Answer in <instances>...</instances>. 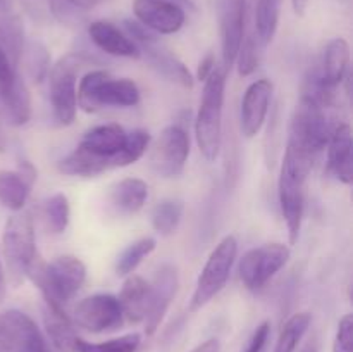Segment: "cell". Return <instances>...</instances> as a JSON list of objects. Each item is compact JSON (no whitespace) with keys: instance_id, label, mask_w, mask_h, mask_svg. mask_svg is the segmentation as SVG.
I'll list each match as a JSON object with an SVG mask.
<instances>
[{"instance_id":"obj_4","label":"cell","mask_w":353,"mask_h":352,"mask_svg":"<svg viewBox=\"0 0 353 352\" xmlns=\"http://www.w3.org/2000/svg\"><path fill=\"white\" fill-rule=\"evenodd\" d=\"M3 271L7 282L19 286L38 261L37 237L30 214L16 213L6 221L2 233Z\"/></svg>"},{"instance_id":"obj_19","label":"cell","mask_w":353,"mask_h":352,"mask_svg":"<svg viewBox=\"0 0 353 352\" xmlns=\"http://www.w3.org/2000/svg\"><path fill=\"white\" fill-rule=\"evenodd\" d=\"M126 135L124 128L116 123L99 124L83 135L78 147L97 159L105 171H110L114 169V159L126 141Z\"/></svg>"},{"instance_id":"obj_43","label":"cell","mask_w":353,"mask_h":352,"mask_svg":"<svg viewBox=\"0 0 353 352\" xmlns=\"http://www.w3.org/2000/svg\"><path fill=\"white\" fill-rule=\"evenodd\" d=\"M7 292V278H6V271H3V262L2 257H0V302L3 300Z\"/></svg>"},{"instance_id":"obj_11","label":"cell","mask_w":353,"mask_h":352,"mask_svg":"<svg viewBox=\"0 0 353 352\" xmlns=\"http://www.w3.org/2000/svg\"><path fill=\"white\" fill-rule=\"evenodd\" d=\"M190 157V138L188 133L179 124H171L164 128L154 141L150 150L152 171L161 178H176L186 168Z\"/></svg>"},{"instance_id":"obj_8","label":"cell","mask_w":353,"mask_h":352,"mask_svg":"<svg viewBox=\"0 0 353 352\" xmlns=\"http://www.w3.org/2000/svg\"><path fill=\"white\" fill-rule=\"evenodd\" d=\"M236 257L238 240L233 235H226L210 252L209 259L205 261L199 278H196L195 290H193L192 299H190V313L203 309L214 297L219 295V292L226 286L228 280H230Z\"/></svg>"},{"instance_id":"obj_3","label":"cell","mask_w":353,"mask_h":352,"mask_svg":"<svg viewBox=\"0 0 353 352\" xmlns=\"http://www.w3.org/2000/svg\"><path fill=\"white\" fill-rule=\"evenodd\" d=\"M314 162L285 150L278 179V197L283 219L288 230L290 244L295 245L300 238L305 211V183L312 171Z\"/></svg>"},{"instance_id":"obj_25","label":"cell","mask_w":353,"mask_h":352,"mask_svg":"<svg viewBox=\"0 0 353 352\" xmlns=\"http://www.w3.org/2000/svg\"><path fill=\"white\" fill-rule=\"evenodd\" d=\"M43 323L52 345L59 352H78V333L74 331V323L65 314V311L55 309L45 304Z\"/></svg>"},{"instance_id":"obj_36","label":"cell","mask_w":353,"mask_h":352,"mask_svg":"<svg viewBox=\"0 0 353 352\" xmlns=\"http://www.w3.org/2000/svg\"><path fill=\"white\" fill-rule=\"evenodd\" d=\"M24 12L34 21V23L47 24L54 19V7L52 0H19Z\"/></svg>"},{"instance_id":"obj_34","label":"cell","mask_w":353,"mask_h":352,"mask_svg":"<svg viewBox=\"0 0 353 352\" xmlns=\"http://www.w3.org/2000/svg\"><path fill=\"white\" fill-rule=\"evenodd\" d=\"M140 344V333H128L105 342H86L79 338L78 352H137Z\"/></svg>"},{"instance_id":"obj_33","label":"cell","mask_w":353,"mask_h":352,"mask_svg":"<svg viewBox=\"0 0 353 352\" xmlns=\"http://www.w3.org/2000/svg\"><path fill=\"white\" fill-rule=\"evenodd\" d=\"M45 219H47L48 230L54 235H61L68 230L69 219H71V206L69 199L64 193H54L45 200L43 206Z\"/></svg>"},{"instance_id":"obj_47","label":"cell","mask_w":353,"mask_h":352,"mask_svg":"<svg viewBox=\"0 0 353 352\" xmlns=\"http://www.w3.org/2000/svg\"><path fill=\"white\" fill-rule=\"evenodd\" d=\"M171 2L179 3V6H192V2H190V0H171Z\"/></svg>"},{"instance_id":"obj_44","label":"cell","mask_w":353,"mask_h":352,"mask_svg":"<svg viewBox=\"0 0 353 352\" xmlns=\"http://www.w3.org/2000/svg\"><path fill=\"white\" fill-rule=\"evenodd\" d=\"M292 6H293V10H295L296 16L302 17L303 14H305L307 6H309V0H292Z\"/></svg>"},{"instance_id":"obj_18","label":"cell","mask_w":353,"mask_h":352,"mask_svg":"<svg viewBox=\"0 0 353 352\" xmlns=\"http://www.w3.org/2000/svg\"><path fill=\"white\" fill-rule=\"evenodd\" d=\"M274 85L262 78L248 85L245 90L240 107V128L243 137L254 138L261 133L272 102Z\"/></svg>"},{"instance_id":"obj_30","label":"cell","mask_w":353,"mask_h":352,"mask_svg":"<svg viewBox=\"0 0 353 352\" xmlns=\"http://www.w3.org/2000/svg\"><path fill=\"white\" fill-rule=\"evenodd\" d=\"M183 211H185V206L181 200H161L152 211V226L161 237H171L181 223Z\"/></svg>"},{"instance_id":"obj_2","label":"cell","mask_w":353,"mask_h":352,"mask_svg":"<svg viewBox=\"0 0 353 352\" xmlns=\"http://www.w3.org/2000/svg\"><path fill=\"white\" fill-rule=\"evenodd\" d=\"M228 72L216 66L212 75L203 81L202 99L195 117V140L205 161L214 162L219 155L223 140V107L226 95Z\"/></svg>"},{"instance_id":"obj_32","label":"cell","mask_w":353,"mask_h":352,"mask_svg":"<svg viewBox=\"0 0 353 352\" xmlns=\"http://www.w3.org/2000/svg\"><path fill=\"white\" fill-rule=\"evenodd\" d=\"M150 133L147 130H141V128L128 133L123 148H121L119 154L114 159V169L126 168V166H131L140 161L145 155V152L148 150V147H150Z\"/></svg>"},{"instance_id":"obj_26","label":"cell","mask_w":353,"mask_h":352,"mask_svg":"<svg viewBox=\"0 0 353 352\" xmlns=\"http://www.w3.org/2000/svg\"><path fill=\"white\" fill-rule=\"evenodd\" d=\"M33 183L28 182L19 171H0V204L6 209L19 213L28 202Z\"/></svg>"},{"instance_id":"obj_14","label":"cell","mask_w":353,"mask_h":352,"mask_svg":"<svg viewBox=\"0 0 353 352\" xmlns=\"http://www.w3.org/2000/svg\"><path fill=\"white\" fill-rule=\"evenodd\" d=\"M71 321L90 333H103L123 326L124 314L117 297L95 293L76 304Z\"/></svg>"},{"instance_id":"obj_24","label":"cell","mask_w":353,"mask_h":352,"mask_svg":"<svg viewBox=\"0 0 353 352\" xmlns=\"http://www.w3.org/2000/svg\"><path fill=\"white\" fill-rule=\"evenodd\" d=\"M148 297H150V283L147 280L134 275V273L126 276L119 297H117L124 320L131 321V323L145 321L148 309Z\"/></svg>"},{"instance_id":"obj_22","label":"cell","mask_w":353,"mask_h":352,"mask_svg":"<svg viewBox=\"0 0 353 352\" xmlns=\"http://www.w3.org/2000/svg\"><path fill=\"white\" fill-rule=\"evenodd\" d=\"M148 199V185L140 178H124L112 185L109 204L119 216H134L143 209Z\"/></svg>"},{"instance_id":"obj_12","label":"cell","mask_w":353,"mask_h":352,"mask_svg":"<svg viewBox=\"0 0 353 352\" xmlns=\"http://www.w3.org/2000/svg\"><path fill=\"white\" fill-rule=\"evenodd\" d=\"M0 107L3 119L12 126H24L31 119V95L17 66L0 50Z\"/></svg>"},{"instance_id":"obj_40","label":"cell","mask_w":353,"mask_h":352,"mask_svg":"<svg viewBox=\"0 0 353 352\" xmlns=\"http://www.w3.org/2000/svg\"><path fill=\"white\" fill-rule=\"evenodd\" d=\"M219 351H221L219 340H217V338H209V340L196 345L192 352H219Z\"/></svg>"},{"instance_id":"obj_1","label":"cell","mask_w":353,"mask_h":352,"mask_svg":"<svg viewBox=\"0 0 353 352\" xmlns=\"http://www.w3.org/2000/svg\"><path fill=\"white\" fill-rule=\"evenodd\" d=\"M28 278L40 289L47 306L64 311L85 285L86 266L76 255H61L48 264L38 259Z\"/></svg>"},{"instance_id":"obj_38","label":"cell","mask_w":353,"mask_h":352,"mask_svg":"<svg viewBox=\"0 0 353 352\" xmlns=\"http://www.w3.org/2000/svg\"><path fill=\"white\" fill-rule=\"evenodd\" d=\"M269 335H271V323H269V321H264V323L259 324V326L255 328L254 333H252L245 352H264L265 345H268L269 342Z\"/></svg>"},{"instance_id":"obj_23","label":"cell","mask_w":353,"mask_h":352,"mask_svg":"<svg viewBox=\"0 0 353 352\" xmlns=\"http://www.w3.org/2000/svg\"><path fill=\"white\" fill-rule=\"evenodd\" d=\"M348 66H350V45L345 38L336 37L324 48L323 61L317 71L324 85L336 90V86H340L347 76Z\"/></svg>"},{"instance_id":"obj_28","label":"cell","mask_w":353,"mask_h":352,"mask_svg":"<svg viewBox=\"0 0 353 352\" xmlns=\"http://www.w3.org/2000/svg\"><path fill=\"white\" fill-rule=\"evenodd\" d=\"M23 62V68L26 71L28 78L33 83H41L48 76L52 68L50 52L40 41H26L21 54L19 64Z\"/></svg>"},{"instance_id":"obj_13","label":"cell","mask_w":353,"mask_h":352,"mask_svg":"<svg viewBox=\"0 0 353 352\" xmlns=\"http://www.w3.org/2000/svg\"><path fill=\"white\" fill-rule=\"evenodd\" d=\"M0 352H52L40 328L26 313H0Z\"/></svg>"},{"instance_id":"obj_37","label":"cell","mask_w":353,"mask_h":352,"mask_svg":"<svg viewBox=\"0 0 353 352\" xmlns=\"http://www.w3.org/2000/svg\"><path fill=\"white\" fill-rule=\"evenodd\" d=\"M333 352H353V316L345 314L338 323Z\"/></svg>"},{"instance_id":"obj_31","label":"cell","mask_w":353,"mask_h":352,"mask_svg":"<svg viewBox=\"0 0 353 352\" xmlns=\"http://www.w3.org/2000/svg\"><path fill=\"white\" fill-rule=\"evenodd\" d=\"M310 323H312L310 313H296L292 317H288V321L283 324L274 352H296Z\"/></svg>"},{"instance_id":"obj_27","label":"cell","mask_w":353,"mask_h":352,"mask_svg":"<svg viewBox=\"0 0 353 352\" xmlns=\"http://www.w3.org/2000/svg\"><path fill=\"white\" fill-rule=\"evenodd\" d=\"M281 14V0H257L255 3V38L261 47H268L276 37Z\"/></svg>"},{"instance_id":"obj_7","label":"cell","mask_w":353,"mask_h":352,"mask_svg":"<svg viewBox=\"0 0 353 352\" xmlns=\"http://www.w3.org/2000/svg\"><path fill=\"white\" fill-rule=\"evenodd\" d=\"M124 28H126L128 37L134 41L140 50V57H143L159 75L181 88H193V76L190 69L168 45L159 40L157 35L141 26L138 21H124Z\"/></svg>"},{"instance_id":"obj_21","label":"cell","mask_w":353,"mask_h":352,"mask_svg":"<svg viewBox=\"0 0 353 352\" xmlns=\"http://www.w3.org/2000/svg\"><path fill=\"white\" fill-rule=\"evenodd\" d=\"M88 37L92 38V41L100 50L114 55V57H140V50L134 45V41L109 21H93L88 26Z\"/></svg>"},{"instance_id":"obj_15","label":"cell","mask_w":353,"mask_h":352,"mask_svg":"<svg viewBox=\"0 0 353 352\" xmlns=\"http://www.w3.org/2000/svg\"><path fill=\"white\" fill-rule=\"evenodd\" d=\"M216 12L219 23L221 55H223L221 66L224 71L230 72L245 37L247 0H216Z\"/></svg>"},{"instance_id":"obj_46","label":"cell","mask_w":353,"mask_h":352,"mask_svg":"<svg viewBox=\"0 0 353 352\" xmlns=\"http://www.w3.org/2000/svg\"><path fill=\"white\" fill-rule=\"evenodd\" d=\"M302 352H317V349H316V345H312V344H309L307 345L305 349H303Z\"/></svg>"},{"instance_id":"obj_35","label":"cell","mask_w":353,"mask_h":352,"mask_svg":"<svg viewBox=\"0 0 353 352\" xmlns=\"http://www.w3.org/2000/svg\"><path fill=\"white\" fill-rule=\"evenodd\" d=\"M259 50H261V45H259L255 35L243 37L240 50H238L236 61H234V64L238 68V75L250 76L259 68V62H261V52Z\"/></svg>"},{"instance_id":"obj_9","label":"cell","mask_w":353,"mask_h":352,"mask_svg":"<svg viewBox=\"0 0 353 352\" xmlns=\"http://www.w3.org/2000/svg\"><path fill=\"white\" fill-rule=\"evenodd\" d=\"M78 55L69 54L59 59L48 71L52 116L59 126L74 123L78 113Z\"/></svg>"},{"instance_id":"obj_10","label":"cell","mask_w":353,"mask_h":352,"mask_svg":"<svg viewBox=\"0 0 353 352\" xmlns=\"http://www.w3.org/2000/svg\"><path fill=\"white\" fill-rule=\"evenodd\" d=\"M292 257V251L285 244H264L245 252L238 264L241 283L250 292L264 289Z\"/></svg>"},{"instance_id":"obj_42","label":"cell","mask_w":353,"mask_h":352,"mask_svg":"<svg viewBox=\"0 0 353 352\" xmlns=\"http://www.w3.org/2000/svg\"><path fill=\"white\" fill-rule=\"evenodd\" d=\"M7 148V133H6V123H3V113L0 107V152H6Z\"/></svg>"},{"instance_id":"obj_17","label":"cell","mask_w":353,"mask_h":352,"mask_svg":"<svg viewBox=\"0 0 353 352\" xmlns=\"http://www.w3.org/2000/svg\"><path fill=\"white\" fill-rule=\"evenodd\" d=\"M179 286V275L176 266L162 264L150 283V297H148V309L145 316V331L154 335L161 326L162 320L168 314L171 302L174 300Z\"/></svg>"},{"instance_id":"obj_45","label":"cell","mask_w":353,"mask_h":352,"mask_svg":"<svg viewBox=\"0 0 353 352\" xmlns=\"http://www.w3.org/2000/svg\"><path fill=\"white\" fill-rule=\"evenodd\" d=\"M7 14H9V9H7L6 0H0V19H2V17H6Z\"/></svg>"},{"instance_id":"obj_39","label":"cell","mask_w":353,"mask_h":352,"mask_svg":"<svg viewBox=\"0 0 353 352\" xmlns=\"http://www.w3.org/2000/svg\"><path fill=\"white\" fill-rule=\"evenodd\" d=\"M216 66H217L216 55H214L212 52H209V54H207L205 57L199 62V68H196V79L202 83L205 81V79L212 75V71L216 69Z\"/></svg>"},{"instance_id":"obj_5","label":"cell","mask_w":353,"mask_h":352,"mask_svg":"<svg viewBox=\"0 0 353 352\" xmlns=\"http://www.w3.org/2000/svg\"><path fill=\"white\" fill-rule=\"evenodd\" d=\"M331 131L326 107L302 97L290 123L286 150L314 162L326 148Z\"/></svg>"},{"instance_id":"obj_29","label":"cell","mask_w":353,"mask_h":352,"mask_svg":"<svg viewBox=\"0 0 353 352\" xmlns=\"http://www.w3.org/2000/svg\"><path fill=\"white\" fill-rule=\"evenodd\" d=\"M157 247V240L152 237L138 238V240L131 242L116 259V275L117 276H130L137 271L138 266L147 259L152 252Z\"/></svg>"},{"instance_id":"obj_16","label":"cell","mask_w":353,"mask_h":352,"mask_svg":"<svg viewBox=\"0 0 353 352\" xmlns=\"http://www.w3.org/2000/svg\"><path fill=\"white\" fill-rule=\"evenodd\" d=\"M133 12L138 23L155 35L178 33L186 21L183 6L171 0H134Z\"/></svg>"},{"instance_id":"obj_6","label":"cell","mask_w":353,"mask_h":352,"mask_svg":"<svg viewBox=\"0 0 353 352\" xmlns=\"http://www.w3.org/2000/svg\"><path fill=\"white\" fill-rule=\"evenodd\" d=\"M140 88L130 78H112L103 69L86 72L78 83V109L93 114L103 107H134Z\"/></svg>"},{"instance_id":"obj_41","label":"cell","mask_w":353,"mask_h":352,"mask_svg":"<svg viewBox=\"0 0 353 352\" xmlns=\"http://www.w3.org/2000/svg\"><path fill=\"white\" fill-rule=\"evenodd\" d=\"M69 2H71V6L74 7V9L92 10L95 9L97 6H100L102 2H105V0H69Z\"/></svg>"},{"instance_id":"obj_20","label":"cell","mask_w":353,"mask_h":352,"mask_svg":"<svg viewBox=\"0 0 353 352\" xmlns=\"http://www.w3.org/2000/svg\"><path fill=\"white\" fill-rule=\"evenodd\" d=\"M327 173L338 182L350 185L353 179V138L348 123L333 128L327 140Z\"/></svg>"}]
</instances>
